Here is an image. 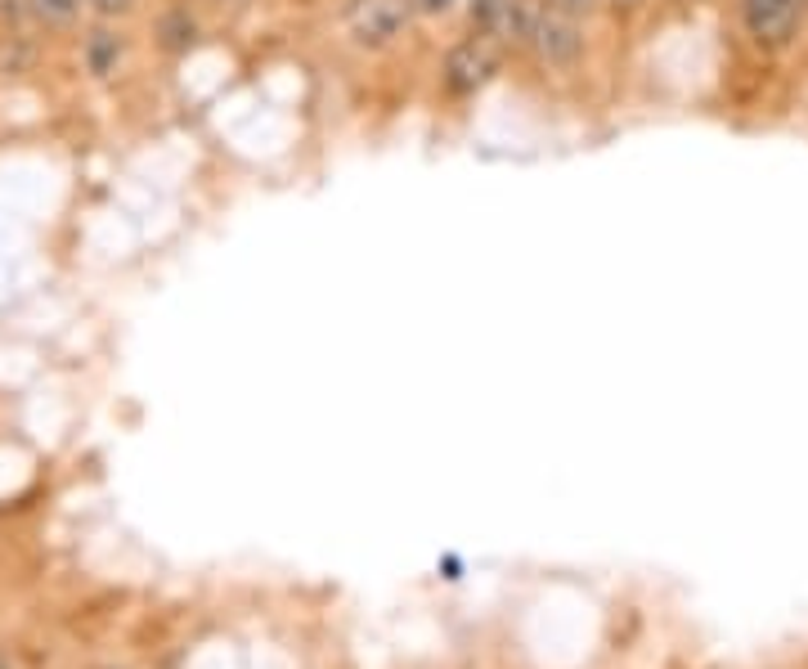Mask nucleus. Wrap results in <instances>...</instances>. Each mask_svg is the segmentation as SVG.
Instances as JSON below:
<instances>
[{
	"instance_id": "9",
	"label": "nucleus",
	"mask_w": 808,
	"mask_h": 669,
	"mask_svg": "<svg viewBox=\"0 0 808 669\" xmlns=\"http://www.w3.org/2000/svg\"><path fill=\"white\" fill-rule=\"evenodd\" d=\"M552 6H561L566 14H576V19H584V14H593L602 0H552Z\"/></svg>"
},
{
	"instance_id": "1",
	"label": "nucleus",
	"mask_w": 808,
	"mask_h": 669,
	"mask_svg": "<svg viewBox=\"0 0 808 669\" xmlns=\"http://www.w3.org/2000/svg\"><path fill=\"white\" fill-rule=\"evenodd\" d=\"M526 45L535 50V59H539L543 68H571V63H580V54H584V28H580L576 14H566L561 6L543 0V10H539V19H535V32H530Z\"/></svg>"
},
{
	"instance_id": "10",
	"label": "nucleus",
	"mask_w": 808,
	"mask_h": 669,
	"mask_svg": "<svg viewBox=\"0 0 808 669\" xmlns=\"http://www.w3.org/2000/svg\"><path fill=\"white\" fill-rule=\"evenodd\" d=\"M449 6H454V0H414V10H418V14H445Z\"/></svg>"
},
{
	"instance_id": "11",
	"label": "nucleus",
	"mask_w": 808,
	"mask_h": 669,
	"mask_svg": "<svg viewBox=\"0 0 808 669\" xmlns=\"http://www.w3.org/2000/svg\"><path fill=\"white\" fill-rule=\"evenodd\" d=\"M642 6H646V0H611L615 14H633V10H642Z\"/></svg>"
},
{
	"instance_id": "7",
	"label": "nucleus",
	"mask_w": 808,
	"mask_h": 669,
	"mask_svg": "<svg viewBox=\"0 0 808 669\" xmlns=\"http://www.w3.org/2000/svg\"><path fill=\"white\" fill-rule=\"evenodd\" d=\"M28 6H32V14L45 19V23H72L86 0H28Z\"/></svg>"
},
{
	"instance_id": "8",
	"label": "nucleus",
	"mask_w": 808,
	"mask_h": 669,
	"mask_svg": "<svg viewBox=\"0 0 808 669\" xmlns=\"http://www.w3.org/2000/svg\"><path fill=\"white\" fill-rule=\"evenodd\" d=\"M86 6H91L95 14H104V19H113V14H131L139 0H86Z\"/></svg>"
},
{
	"instance_id": "4",
	"label": "nucleus",
	"mask_w": 808,
	"mask_h": 669,
	"mask_svg": "<svg viewBox=\"0 0 808 669\" xmlns=\"http://www.w3.org/2000/svg\"><path fill=\"white\" fill-rule=\"evenodd\" d=\"M804 0H746V28L764 50H786L799 32Z\"/></svg>"
},
{
	"instance_id": "6",
	"label": "nucleus",
	"mask_w": 808,
	"mask_h": 669,
	"mask_svg": "<svg viewBox=\"0 0 808 669\" xmlns=\"http://www.w3.org/2000/svg\"><path fill=\"white\" fill-rule=\"evenodd\" d=\"M32 63H37V45L23 32L0 37V72H28Z\"/></svg>"
},
{
	"instance_id": "3",
	"label": "nucleus",
	"mask_w": 808,
	"mask_h": 669,
	"mask_svg": "<svg viewBox=\"0 0 808 669\" xmlns=\"http://www.w3.org/2000/svg\"><path fill=\"white\" fill-rule=\"evenodd\" d=\"M495 68H499V54H495V37H467L463 45H454L449 50V59H445V86L454 91V95H476L485 81L495 76Z\"/></svg>"
},
{
	"instance_id": "2",
	"label": "nucleus",
	"mask_w": 808,
	"mask_h": 669,
	"mask_svg": "<svg viewBox=\"0 0 808 669\" xmlns=\"http://www.w3.org/2000/svg\"><path fill=\"white\" fill-rule=\"evenodd\" d=\"M414 19V0H351L346 32L364 50H386Z\"/></svg>"
},
{
	"instance_id": "5",
	"label": "nucleus",
	"mask_w": 808,
	"mask_h": 669,
	"mask_svg": "<svg viewBox=\"0 0 808 669\" xmlns=\"http://www.w3.org/2000/svg\"><path fill=\"white\" fill-rule=\"evenodd\" d=\"M117 59H122V41H117V32L95 28V32L86 37V68H91L95 76H108V72L117 68Z\"/></svg>"
}]
</instances>
